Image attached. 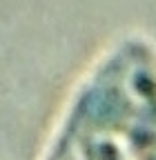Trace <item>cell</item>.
I'll list each match as a JSON object with an SVG mask.
<instances>
[{
    "label": "cell",
    "instance_id": "6da1fadb",
    "mask_svg": "<svg viewBox=\"0 0 156 160\" xmlns=\"http://www.w3.org/2000/svg\"><path fill=\"white\" fill-rule=\"evenodd\" d=\"M49 160H156V62L123 47L81 89Z\"/></svg>",
    "mask_w": 156,
    "mask_h": 160
}]
</instances>
